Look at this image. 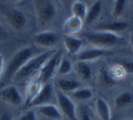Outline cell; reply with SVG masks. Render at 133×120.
<instances>
[{
	"instance_id": "cell-1",
	"label": "cell",
	"mask_w": 133,
	"mask_h": 120,
	"mask_svg": "<svg viewBox=\"0 0 133 120\" xmlns=\"http://www.w3.org/2000/svg\"><path fill=\"white\" fill-rule=\"evenodd\" d=\"M56 51L50 50V51L43 52L39 55H34L33 57L28 60L20 69L17 74L14 76L12 81L20 82L29 78L33 75H35L37 71L40 70L42 66L46 63V61L55 53Z\"/></svg>"
},
{
	"instance_id": "cell-2",
	"label": "cell",
	"mask_w": 133,
	"mask_h": 120,
	"mask_svg": "<svg viewBox=\"0 0 133 120\" xmlns=\"http://www.w3.org/2000/svg\"><path fill=\"white\" fill-rule=\"evenodd\" d=\"M34 57V50L32 47H24L17 51L13 57L10 59L4 70L1 80L4 82L12 81L14 76L19 71V69L29 60L31 57Z\"/></svg>"
},
{
	"instance_id": "cell-3",
	"label": "cell",
	"mask_w": 133,
	"mask_h": 120,
	"mask_svg": "<svg viewBox=\"0 0 133 120\" xmlns=\"http://www.w3.org/2000/svg\"><path fill=\"white\" fill-rule=\"evenodd\" d=\"M85 37L90 44L99 46L100 48L114 46L120 39L116 33L108 31L89 32L85 34Z\"/></svg>"
},
{
	"instance_id": "cell-4",
	"label": "cell",
	"mask_w": 133,
	"mask_h": 120,
	"mask_svg": "<svg viewBox=\"0 0 133 120\" xmlns=\"http://www.w3.org/2000/svg\"><path fill=\"white\" fill-rule=\"evenodd\" d=\"M38 20L42 23L51 21L56 16V6L51 0H34Z\"/></svg>"
},
{
	"instance_id": "cell-5",
	"label": "cell",
	"mask_w": 133,
	"mask_h": 120,
	"mask_svg": "<svg viewBox=\"0 0 133 120\" xmlns=\"http://www.w3.org/2000/svg\"><path fill=\"white\" fill-rule=\"evenodd\" d=\"M59 60H60V55L57 52H55L42 66L39 70L38 78L43 85L48 83L54 76V74L57 69Z\"/></svg>"
},
{
	"instance_id": "cell-6",
	"label": "cell",
	"mask_w": 133,
	"mask_h": 120,
	"mask_svg": "<svg viewBox=\"0 0 133 120\" xmlns=\"http://www.w3.org/2000/svg\"><path fill=\"white\" fill-rule=\"evenodd\" d=\"M56 96H57V103L60 107V110L62 111L63 114L69 120L78 119L77 118L76 105H75L74 102L71 100V98L59 89L56 92Z\"/></svg>"
},
{
	"instance_id": "cell-7",
	"label": "cell",
	"mask_w": 133,
	"mask_h": 120,
	"mask_svg": "<svg viewBox=\"0 0 133 120\" xmlns=\"http://www.w3.org/2000/svg\"><path fill=\"white\" fill-rule=\"evenodd\" d=\"M53 87L52 85L49 83L44 84L37 93V95L32 99V101L28 104V107H37L39 105H46V104H50L52 98H53Z\"/></svg>"
},
{
	"instance_id": "cell-8",
	"label": "cell",
	"mask_w": 133,
	"mask_h": 120,
	"mask_svg": "<svg viewBox=\"0 0 133 120\" xmlns=\"http://www.w3.org/2000/svg\"><path fill=\"white\" fill-rule=\"evenodd\" d=\"M0 98L6 103L13 105H21L23 101L19 90L14 86H8L0 90Z\"/></svg>"
},
{
	"instance_id": "cell-9",
	"label": "cell",
	"mask_w": 133,
	"mask_h": 120,
	"mask_svg": "<svg viewBox=\"0 0 133 120\" xmlns=\"http://www.w3.org/2000/svg\"><path fill=\"white\" fill-rule=\"evenodd\" d=\"M34 41L37 45L44 47H50L58 41V36L54 31H44L34 36Z\"/></svg>"
},
{
	"instance_id": "cell-10",
	"label": "cell",
	"mask_w": 133,
	"mask_h": 120,
	"mask_svg": "<svg viewBox=\"0 0 133 120\" xmlns=\"http://www.w3.org/2000/svg\"><path fill=\"white\" fill-rule=\"evenodd\" d=\"M109 52L104 48L100 47H93V48H88L84 49L82 51H79L77 54V58L78 61H94L96 59L100 58L103 55H106Z\"/></svg>"
},
{
	"instance_id": "cell-11",
	"label": "cell",
	"mask_w": 133,
	"mask_h": 120,
	"mask_svg": "<svg viewBox=\"0 0 133 120\" xmlns=\"http://www.w3.org/2000/svg\"><path fill=\"white\" fill-rule=\"evenodd\" d=\"M83 23L84 21L81 18H79L78 17H75V16H72L71 17L66 19V22L64 23L63 31L66 35L72 36L81 30L82 26H83Z\"/></svg>"
},
{
	"instance_id": "cell-12",
	"label": "cell",
	"mask_w": 133,
	"mask_h": 120,
	"mask_svg": "<svg viewBox=\"0 0 133 120\" xmlns=\"http://www.w3.org/2000/svg\"><path fill=\"white\" fill-rule=\"evenodd\" d=\"M8 20L15 29L21 30L26 25V17L23 12L19 10H12L8 14Z\"/></svg>"
},
{
	"instance_id": "cell-13",
	"label": "cell",
	"mask_w": 133,
	"mask_h": 120,
	"mask_svg": "<svg viewBox=\"0 0 133 120\" xmlns=\"http://www.w3.org/2000/svg\"><path fill=\"white\" fill-rule=\"evenodd\" d=\"M83 45L82 39L74 36H66L64 39V46L70 55H77L80 51Z\"/></svg>"
},
{
	"instance_id": "cell-14",
	"label": "cell",
	"mask_w": 133,
	"mask_h": 120,
	"mask_svg": "<svg viewBox=\"0 0 133 120\" xmlns=\"http://www.w3.org/2000/svg\"><path fill=\"white\" fill-rule=\"evenodd\" d=\"M37 111L43 116L50 118V119H58L62 116L60 110L56 105H51V104L39 105V107H37Z\"/></svg>"
},
{
	"instance_id": "cell-15",
	"label": "cell",
	"mask_w": 133,
	"mask_h": 120,
	"mask_svg": "<svg viewBox=\"0 0 133 120\" xmlns=\"http://www.w3.org/2000/svg\"><path fill=\"white\" fill-rule=\"evenodd\" d=\"M43 84L41 83V81L39 80L38 76L36 79H33L31 82H29L26 87V105L28 107V104L32 101L34 97L37 95V93L39 92V90L42 87Z\"/></svg>"
},
{
	"instance_id": "cell-16",
	"label": "cell",
	"mask_w": 133,
	"mask_h": 120,
	"mask_svg": "<svg viewBox=\"0 0 133 120\" xmlns=\"http://www.w3.org/2000/svg\"><path fill=\"white\" fill-rule=\"evenodd\" d=\"M58 89L62 92H72L81 87V83L72 78H61L57 81Z\"/></svg>"
},
{
	"instance_id": "cell-17",
	"label": "cell",
	"mask_w": 133,
	"mask_h": 120,
	"mask_svg": "<svg viewBox=\"0 0 133 120\" xmlns=\"http://www.w3.org/2000/svg\"><path fill=\"white\" fill-rule=\"evenodd\" d=\"M96 110L98 116L101 120H110L111 119V111L109 108V104L105 99L98 97L96 100Z\"/></svg>"
},
{
	"instance_id": "cell-18",
	"label": "cell",
	"mask_w": 133,
	"mask_h": 120,
	"mask_svg": "<svg viewBox=\"0 0 133 120\" xmlns=\"http://www.w3.org/2000/svg\"><path fill=\"white\" fill-rule=\"evenodd\" d=\"M101 9H102L101 2H100V1L95 2L94 4L90 6V8L88 10L87 16H86L85 19H84V23H85L86 25H89L94 22L98 17V16L100 15Z\"/></svg>"
},
{
	"instance_id": "cell-19",
	"label": "cell",
	"mask_w": 133,
	"mask_h": 120,
	"mask_svg": "<svg viewBox=\"0 0 133 120\" xmlns=\"http://www.w3.org/2000/svg\"><path fill=\"white\" fill-rule=\"evenodd\" d=\"M128 26V24L124 21H113V22H109L106 24L101 25L98 26V29L100 31H108V32H118L123 31Z\"/></svg>"
},
{
	"instance_id": "cell-20",
	"label": "cell",
	"mask_w": 133,
	"mask_h": 120,
	"mask_svg": "<svg viewBox=\"0 0 133 120\" xmlns=\"http://www.w3.org/2000/svg\"><path fill=\"white\" fill-rule=\"evenodd\" d=\"M71 96L73 98L79 101H88L91 99L93 96V93L90 88L88 87H79L76 90L71 92Z\"/></svg>"
},
{
	"instance_id": "cell-21",
	"label": "cell",
	"mask_w": 133,
	"mask_h": 120,
	"mask_svg": "<svg viewBox=\"0 0 133 120\" xmlns=\"http://www.w3.org/2000/svg\"><path fill=\"white\" fill-rule=\"evenodd\" d=\"M76 71L83 80H89L91 77V67L87 62L78 61L76 65Z\"/></svg>"
},
{
	"instance_id": "cell-22",
	"label": "cell",
	"mask_w": 133,
	"mask_h": 120,
	"mask_svg": "<svg viewBox=\"0 0 133 120\" xmlns=\"http://www.w3.org/2000/svg\"><path fill=\"white\" fill-rule=\"evenodd\" d=\"M133 101V95L129 92H122L115 98V105L118 108L129 105Z\"/></svg>"
},
{
	"instance_id": "cell-23",
	"label": "cell",
	"mask_w": 133,
	"mask_h": 120,
	"mask_svg": "<svg viewBox=\"0 0 133 120\" xmlns=\"http://www.w3.org/2000/svg\"><path fill=\"white\" fill-rule=\"evenodd\" d=\"M87 6L84 4L83 2H80V1H76V2L73 4L72 6V13L73 16L75 17H78L79 18H81L84 21L86 16H87Z\"/></svg>"
},
{
	"instance_id": "cell-24",
	"label": "cell",
	"mask_w": 133,
	"mask_h": 120,
	"mask_svg": "<svg viewBox=\"0 0 133 120\" xmlns=\"http://www.w3.org/2000/svg\"><path fill=\"white\" fill-rule=\"evenodd\" d=\"M73 68V66L71 64V62L69 61L66 57H62L59 60L58 66H57V74L62 76V75H66L71 72Z\"/></svg>"
},
{
	"instance_id": "cell-25",
	"label": "cell",
	"mask_w": 133,
	"mask_h": 120,
	"mask_svg": "<svg viewBox=\"0 0 133 120\" xmlns=\"http://www.w3.org/2000/svg\"><path fill=\"white\" fill-rule=\"evenodd\" d=\"M126 1L127 0H115L114 8H113V16L115 17H119L120 15L123 13L126 6Z\"/></svg>"
},
{
	"instance_id": "cell-26",
	"label": "cell",
	"mask_w": 133,
	"mask_h": 120,
	"mask_svg": "<svg viewBox=\"0 0 133 120\" xmlns=\"http://www.w3.org/2000/svg\"><path fill=\"white\" fill-rule=\"evenodd\" d=\"M18 120H37V118L36 113L32 110H29V111L25 112L23 115H21V116H19Z\"/></svg>"
},
{
	"instance_id": "cell-27",
	"label": "cell",
	"mask_w": 133,
	"mask_h": 120,
	"mask_svg": "<svg viewBox=\"0 0 133 120\" xmlns=\"http://www.w3.org/2000/svg\"><path fill=\"white\" fill-rule=\"evenodd\" d=\"M101 81L105 84H111L113 81V77L111 76L110 74L105 72V71H102L101 72Z\"/></svg>"
},
{
	"instance_id": "cell-28",
	"label": "cell",
	"mask_w": 133,
	"mask_h": 120,
	"mask_svg": "<svg viewBox=\"0 0 133 120\" xmlns=\"http://www.w3.org/2000/svg\"><path fill=\"white\" fill-rule=\"evenodd\" d=\"M122 67L124 68L125 72L133 74V60L132 61H125L122 65Z\"/></svg>"
},
{
	"instance_id": "cell-29",
	"label": "cell",
	"mask_w": 133,
	"mask_h": 120,
	"mask_svg": "<svg viewBox=\"0 0 133 120\" xmlns=\"http://www.w3.org/2000/svg\"><path fill=\"white\" fill-rule=\"evenodd\" d=\"M78 120H91V118L87 111L81 109L79 111V114H78Z\"/></svg>"
},
{
	"instance_id": "cell-30",
	"label": "cell",
	"mask_w": 133,
	"mask_h": 120,
	"mask_svg": "<svg viewBox=\"0 0 133 120\" xmlns=\"http://www.w3.org/2000/svg\"><path fill=\"white\" fill-rule=\"evenodd\" d=\"M0 120H13V118L8 112L0 111Z\"/></svg>"
},
{
	"instance_id": "cell-31",
	"label": "cell",
	"mask_w": 133,
	"mask_h": 120,
	"mask_svg": "<svg viewBox=\"0 0 133 120\" xmlns=\"http://www.w3.org/2000/svg\"><path fill=\"white\" fill-rule=\"evenodd\" d=\"M3 72H4V57L2 55H0V81H1Z\"/></svg>"
},
{
	"instance_id": "cell-32",
	"label": "cell",
	"mask_w": 133,
	"mask_h": 120,
	"mask_svg": "<svg viewBox=\"0 0 133 120\" xmlns=\"http://www.w3.org/2000/svg\"><path fill=\"white\" fill-rule=\"evenodd\" d=\"M5 36H6V33H5L4 29H3V27L1 26V25H0V38H3Z\"/></svg>"
},
{
	"instance_id": "cell-33",
	"label": "cell",
	"mask_w": 133,
	"mask_h": 120,
	"mask_svg": "<svg viewBox=\"0 0 133 120\" xmlns=\"http://www.w3.org/2000/svg\"><path fill=\"white\" fill-rule=\"evenodd\" d=\"M130 44H131V46H132V47H133V35L131 36V37H130Z\"/></svg>"
},
{
	"instance_id": "cell-34",
	"label": "cell",
	"mask_w": 133,
	"mask_h": 120,
	"mask_svg": "<svg viewBox=\"0 0 133 120\" xmlns=\"http://www.w3.org/2000/svg\"><path fill=\"white\" fill-rule=\"evenodd\" d=\"M11 2H17V1H19V0H10Z\"/></svg>"
},
{
	"instance_id": "cell-35",
	"label": "cell",
	"mask_w": 133,
	"mask_h": 120,
	"mask_svg": "<svg viewBox=\"0 0 133 120\" xmlns=\"http://www.w3.org/2000/svg\"><path fill=\"white\" fill-rule=\"evenodd\" d=\"M123 120H129V119H123Z\"/></svg>"
},
{
	"instance_id": "cell-36",
	"label": "cell",
	"mask_w": 133,
	"mask_h": 120,
	"mask_svg": "<svg viewBox=\"0 0 133 120\" xmlns=\"http://www.w3.org/2000/svg\"><path fill=\"white\" fill-rule=\"evenodd\" d=\"M87 1H90V0H87Z\"/></svg>"
}]
</instances>
